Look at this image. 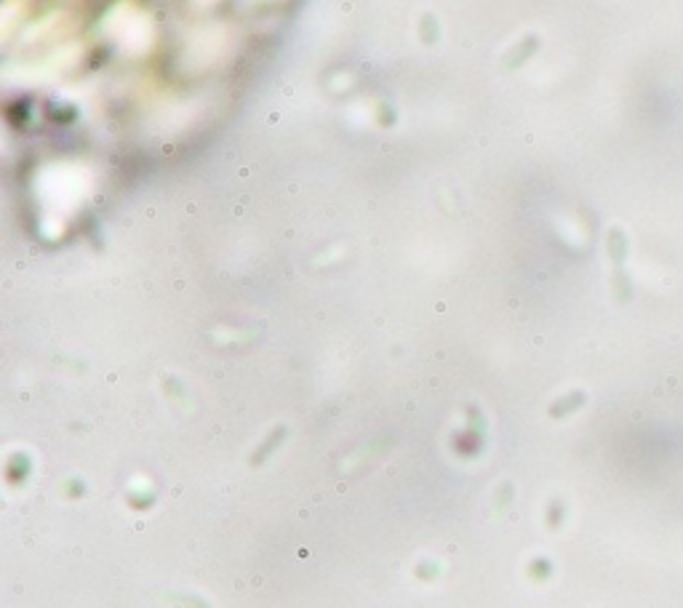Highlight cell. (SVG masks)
<instances>
[{
    "label": "cell",
    "mask_w": 683,
    "mask_h": 608,
    "mask_svg": "<svg viewBox=\"0 0 683 608\" xmlns=\"http://www.w3.org/2000/svg\"><path fill=\"white\" fill-rule=\"evenodd\" d=\"M582 403H585V395H582V392H571L569 397H563V400H558V403L552 405L550 414L555 416V419H561V416L571 414V411H577Z\"/></svg>",
    "instance_id": "obj_2"
},
{
    "label": "cell",
    "mask_w": 683,
    "mask_h": 608,
    "mask_svg": "<svg viewBox=\"0 0 683 608\" xmlns=\"http://www.w3.org/2000/svg\"><path fill=\"white\" fill-rule=\"evenodd\" d=\"M563 520V502L561 499H555V505L550 507V528H558Z\"/></svg>",
    "instance_id": "obj_3"
},
{
    "label": "cell",
    "mask_w": 683,
    "mask_h": 608,
    "mask_svg": "<svg viewBox=\"0 0 683 608\" xmlns=\"http://www.w3.org/2000/svg\"><path fill=\"white\" fill-rule=\"evenodd\" d=\"M609 256L614 262V291H617V299L619 302H630L632 299V280L630 275L624 273V259H627V238L619 227H612L609 230Z\"/></svg>",
    "instance_id": "obj_1"
}]
</instances>
